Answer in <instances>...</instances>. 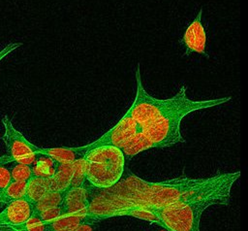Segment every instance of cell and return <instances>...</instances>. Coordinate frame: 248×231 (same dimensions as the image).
Instances as JSON below:
<instances>
[{
    "label": "cell",
    "mask_w": 248,
    "mask_h": 231,
    "mask_svg": "<svg viewBox=\"0 0 248 231\" xmlns=\"http://www.w3.org/2000/svg\"><path fill=\"white\" fill-rule=\"evenodd\" d=\"M239 177L240 171H236L217 174L209 178L195 179L181 176L151 182L129 173L108 188H96L84 184L89 202L87 214L100 222L112 217L113 214L119 211L130 208L178 207L221 189L232 187Z\"/></svg>",
    "instance_id": "obj_1"
},
{
    "label": "cell",
    "mask_w": 248,
    "mask_h": 231,
    "mask_svg": "<svg viewBox=\"0 0 248 231\" xmlns=\"http://www.w3.org/2000/svg\"><path fill=\"white\" fill-rule=\"evenodd\" d=\"M231 99L232 97L228 96L210 100H192L188 105L175 111H171L157 119L144 124L136 123V133H142L153 144V147L157 148L185 143L180 132L181 120L185 116L198 110L222 105Z\"/></svg>",
    "instance_id": "obj_2"
},
{
    "label": "cell",
    "mask_w": 248,
    "mask_h": 231,
    "mask_svg": "<svg viewBox=\"0 0 248 231\" xmlns=\"http://www.w3.org/2000/svg\"><path fill=\"white\" fill-rule=\"evenodd\" d=\"M231 189L232 187H227L178 207L148 210L159 216L162 226L168 231H200L202 214L212 205H228L231 200Z\"/></svg>",
    "instance_id": "obj_3"
},
{
    "label": "cell",
    "mask_w": 248,
    "mask_h": 231,
    "mask_svg": "<svg viewBox=\"0 0 248 231\" xmlns=\"http://www.w3.org/2000/svg\"><path fill=\"white\" fill-rule=\"evenodd\" d=\"M85 160V180L96 188L114 185L123 176L125 156L113 146H102L87 151Z\"/></svg>",
    "instance_id": "obj_4"
},
{
    "label": "cell",
    "mask_w": 248,
    "mask_h": 231,
    "mask_svg": "<svg viewBox=\"0 0 248 231\" xmlns=\"http://www.w3.org/2000/svg\"><path fill=\"white\" fill-rule=\"evenodd\" d=\"M137 93L134 102L126 112L138 124H144L157 119L164 115L188 105L192 100L186 96V87L182 85L178 92L168 99H156L150 96L143 88L140 65L136 70Z\"/></svg>",
    "instance_id": "obj_5"
},
{
    "label": "cell",
    "mask_w": 248,
    "mask_h": 231,
    "mask_svg": "<svg viewBox=\"0 0 248 231\" xmlns=\"http://www.w3.org/2000/svg\"><path fill=\"white\" fill-rule=\"evenodd\" d=\"M4 134L0 139L6 147V154L0 157V165L10 162H18L29 165L40 155V147L32 144L14 125L12 119L5 115L2 117Z\"/></svg>",
    "instance_id": "obj_6"
},
{
    "label": "cell",
    "mask_w": 248,
    "mask_h": 231,
    "mask_svg": "<svg viewBox=\"0 0 248 231\" xmlns=\"http://www.w3.org/2000/svg\"><path fill=\"white\" fill-rule=\"evenodd\" d=\"M136 133V121L126 113L122 118L108 132L98 138L96 141L85 146L78 147L79 150L84 155L90 149L102 146L120 147Z\"/></svg>",
    "instance_id": "obj_7"
},
{
    "label": "cell",
    "mask_w": 248,
    "mask_h": 231,
    "mask_svg": "<svg viewBox=\"0 0 248 231\" xmlns=\"http://www.w3.org/2000/svg\"><path fill=\"white\" fill-rule=\"evenodd\" d=\"M34 212L33 204L25 197L7 204L0 213V231H17L26 223Z\"/></svg>",
    "instance_id": "obj_8"
},
{
    "label": "cell",
    "mask_w": 248,
    "mask_h": 231,
    "mask_svg": "<svg viewBox=\"0 0 248 231\" xmlns=\"http://www.w3.org/2000/svg\"><path fill=\"white\" fill-rule=\"evenodd\" d=\"M202 9H200L197 16L191 21L187 26L180 43L184 47L185 51L184 55L188 56L194 52L202 54L205 57L209 55L205 52V44H206V35L202 23Z\"/></svg>",
    "instance_id": "obj_9"
},
{
    "label": "cell",
    "mask_w": 248,
    "mask_h": 231,
    "mask_svg": "<svg viewBox=\"0 0 248 231\" xmlns=\"http://www.w3.org/2000/svg\"><path fill=\"white\" fill-rule=\"evenodd\" d=\"M46 231H71L83 223H98L87 212H79L59 216L51 221L46 222Z\"/></svg>",
    "instance_id": "obj_10"
},
{
    "label": "cell",
    "mask_w": 248,
    "mask_h": 231,
    "mask_svg": "<svg viewBox=\"0 0 248 231\" xmlns=\"http://www.w3.org/2000/svg\"><path fill=\"white\" fill-rule=\"evenodd\" d=\"M88 204L87 192L84 186L69 187L67 190H65L62 202L65 214L87 212Z\"/></svg>",
    "instance_id": "obj_11"
},
{
    "label": "cell",
    "mask_w": 248,
    "mask_h": 231,
    "mask_svg": "<svg viewBox=\"0 0 248 231\" xmlns=\"http://www.w3.org/2000/svg\"><path fill=\"white\" fill-rule=\"evenodd\" d=\"M54 173L46 177L49 191H65L70 186L74 171V162L70 164H61L55 162Z\"/></svg>",
    "instance_id": "obj_12"
},
{
    "label": "cell",
    "mask_w": 248,
    "mask_h": 231,
    "mask_svg": "<svg viewBox=\"0 0 248 231\" xmlns=\"http://www.w3.org/2000/svg\"><path fill=\"white\" fill-rule=\"evenodd\" d=\"M40 155L49 157L56 163L70 164L77 159L83 157L78 147H57V148H41Z\"/></svg>",
    "instance_id": "obj_13"
},
{
    "label": "cell",
    "mask_w": 248,
    "mask_h": 231,
    "mask_svg": "<svg viewBox=\"0 0 248 231\" xmlns=\"http://www.w3.org/2000/svg\"><path fill=\"white\" fill-rule=\"evenodd\" d=\"M153 144L142 134V133H135L129 140H127L121 147L120 149L122 150L125 158H132L138 153L153 148Z\"/></svg>",
    "instance_id": "obj_14"
},
{
    "label": "cell",
    "mask_w": 248,
    "mask_h": 231,
    "mask_svg": "<svg viewBox=\"0 0 248 231\" xmlns=\"http://www.w3.org/2000/svg\"><path fill=\"white\" fill-rule=\"evenodd\" d=\"M48 185L46 177L33 176L26 182V189L24 197L32 204L40 200L46 193H47Z\"/></svg>",
    "instance_id": "obj_15"
},
{
    "label": "cell",
    "mask_w": 248,
    "mask_h": 231,
    "mask_svg": "<svg viewBox=\"0 0 248 231\" xmlns=\"http://www.w3.org/2000/svg\"><path fill=\"white\" fill-rule=\"evenodd\" d=\"M27 182L12 181L0 190V204H9L15 200L24 197Z\"/></svg>",
    "instance_id": "obj_16"
},
{
    "label": "cell",
    "mask_w": 248,
    "mask_h": 231,
    "mask_svg": "<svg viewBox=\"0 0 248 231\" xmlns=\"http://www.w3.org/2000/svg\"><path fill=\"white\" fill-rule=\"evenodd\" d=\"M65 191H48L40 200L33 204L34 214H39L45 210L62 205Z\"/></svg>",
    "instance_id": "obj_17"
},
{
    "label": "cell",
    "mask_w": 248,
    "mask_h": 231,
    "mask_svg": "<svg viewBox=\"0 0 248 231\" xmlns=\"http://www.w3.org/2000/svg\"><path fill=\"white\" fill-rule=\"evenodd\" d=\"M134 216L140 219H143L146 221H150V222H154L157 223L158 225L162 226V220L159 218V216L153 213L152 211L146 209V208H130V209H126V210H122L119 211L115 214H113L112 216Z\"/></svg>",
    "instance_id": "obj_18"
},
{
    "label": "cell",
    "mask_w": 248,
    "mask_h": 231,
    "mask_svg": "<svg viewBox=\"0 0 248 231\" xmlns=\"http://www.w3.org/2000/svg\"><path fill=\"white\" fill-rule=\"evenodd\" d=\"M85 181V160L80 157L74 161V171L69 187H82Z\"/></svg>",
    "instance_id": "obj_19"
},
{
    "label": "cell",
    "mask_w": 248,
    "mask_h": 231,
    "mask_svg": "<svg viewBox=\"0 0 248 231\" xmlns=\"http://www.w3.org/2000/svg\"><path fill=\"white\" fill-rule=\"evenodd\" d=\"M10 172L12 181L14 182H27L33 176H35L32 168L29 165L18 162L12 167Z\"/></svg>",
    "instance_id": "obj_20"
},
{
    "label": "cell",
    "mask_w": 248,
    "mask_h": 231,
    "mask_svg": "<svg viewBox=\"0 0 248 231\" xmlns=\"http://www.w3.org/2000/svg\"><path fill=\"white\" fill-rule=\"evenodd\" d=\"M46 223L42 221L36 214H33L26 223L19 226L17 231H46Z\"/></svg>",
    "instance_id": "obj_21"
},
{
    "label": "cell",
    "mask_w": 248,
    "mask_h": 231,
    "mask_svg": "<svg viewBox=\"0 0 248 231\" xmlns=\"http://www.w3.org/2000/svg\"><path fill=\"white\" fill-rule=\"evenodd\" d=\"M34 214V213H33ZM40 219L44 222H48V221H51L59 216H62L65 214V212H64V209L62 207V205L60 206H57V207H53V208H50V209H47V210H45L39 214H36Z\"/></svg>",
    "instance_id": "obj_22"
},
{
    "label": "cell",
    "mask_w": 248,
    "mask_h": 231,
    "mask_svg": "<svg viewBox=\"0 0 248 231\" xmlns=\"http://www.w3.org/2000/svg\"><path fill=\"white\" fill-rule=\"evenodd\" d=\"M12 182L10 169L3 165H0V190L8 185Z\"/></svg>",
    "instance_id": "obj_23"
},
{
    "label": "cell",
    "mask_w": 248,
    "mask_h": 231,
    "mask_svg": "<svg viewBox=\"0 0 248 231\" xmlns=\"http://www.w3.org/2000/svg\"><path fill=\"white\" fill-rule=\"evenodd\" d=\"M22 44L21 43H10L7 46H5L1 50H0V61H2V59H4L7 55H9L10 53H12L15 50H16L17 48H19Z\"/></svg>",
    "instance_id": "obj_24"
},
{
    "label": "cell",
    "mask_w": 248,
    "mask_h": 231,
    "mask_svg": "<svg viewBox=\"0 0 248 231\" xmlns=\"http://www.w3.org/2000/svg\"><path fill=\"white\" fill-rule=\"evenodd\" d=\"M71 231H99L97 223H83Z\"/></svg>",
    "instance_id": "obj_25"
}]
</instances>
